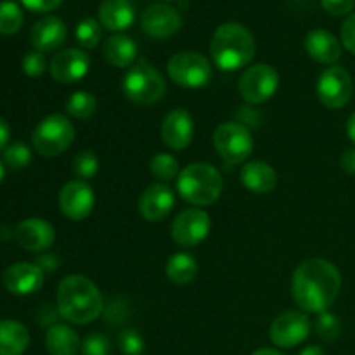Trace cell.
Wrapping results in <instances>:
<instances>
[{
	"label": "cell",
	"mask_w": 355,
	"mask_h": 355,
	"mask_svg": "<svg viewBox=\"0 0 355 355\" xmlns=\"http://www.w3.org/2000/svg\"><path fill=\"white\" fill-rule=\"evenodd\" d=\"M342 290V274L326 259H309L291 277V295L298 307L309 314L328 312Z\"/></svg>",
	"instance_id": "6da1fadb"
},
{
	"label": "cell",
	"mask_w": 355,
	"mask_h": 355,
	"mask_svg": "<svg viewBox=\"0 0 355 355\" xmlns=\"http://www.w3.org/2000/svg\"><path fill=\"white\" fill-rule=\"evenodd\" d=\"M58 312L71 324H89L104 311V298L99 288L89 277L71 274L58 286Z\"/></svg>",
	"instance_id": "7a4b0ae2"
},
{
	"label": "cell",
	"mask_w": 355,
	"mask_h": 355,
	"mask_svg": "<svg viewBox=\"0 0 355 355\" xmlns=\"http://www.w3.org/2000/svg\"><path fill=\"white\" fill-rule=\"evenodd\" d=\"M257 52L252 31L239 23H224L215 30L210 42V54L224 71H236L253 61Z\"/></svg>",
	"instance_id": "3957f363"
},
{
	"label": "cell",
	"mask_w": 355,
	"mask_h": 355,
	"mask_svg": "<svg viewBox=\"0 0 355 355\" xmlns=\"http://www.w3.org/2000/svg\"><path fill=\"white\" fill-rule=\"evenodd\" d=\"M224 180L220 172L208 163H191L180 170L177 179V191L180 198L194 207H207L220 198Z\"/></svg>",
	"instance_id": "277c9868"
},
{
	"label": "cell",
	"mask_w": 355,
	"mask_h": 355,
	"mask_svg": "<svg viewBox=\"0 0 355 355\" xmlns=\"http://www.w3.org/2000/svg\"><path fill=\"white\" fill-rule=\"evenodd\" d=\"M121 89H123L125 97L139 106H149V104L158 103L166 92L162 73L144 59H139L127 69L123 82H121Z\"/></svg>",
	"instance_id": "5b68a950"
},
{
	"label": "cell",
	"mask_w": 355,
	"mask_h": 355,
	"mask_svg": "<svg viewBox=\"0 0 355 355\" xmlns=\"http://www.w3.org/2000/svg\"><path fill=\"white\" fill-rule=\"evenodd\" d=\"M75 141V127L64 114H49L35 127L31 142L40 156H59Z\"/></svg>",
	"instance_id": "8992f818"
},
{
	"label": "cell",
	"mask_w": 355,
	"mask_h": 355,
	"mask_svg": "<svg viewBox=\"0 0 355 355\" xmlns=\"http://www.w3.org/2000/svg\"><path fill=\"white\" fill-rule=\"evenodd\" d=\"M168 76L184 89H201L211 80V66L203 54L194 51L177 52L166 66Z\"/></svg>",
	"instance_id": "52a82bcc"
},
{
	"label": "cell",
	"mask_w": 355,
	"mask_h": 355,
	"mask_svg": "<svg viewBox=\"0 0 355 355\" xmlns=\"http://www.w3.org/2000/svg\"><path fill=\"white\" fill-rule=\"evenodd\" d=\"M214 144L218 156L229 165L246 162L253 151L252 132L236 121H225L215 128Z\"/></svg>",
	"instance_id": "ba28073f"
},
{
	"label": "cell",
	"mask_w": 355,
	"mask_h": 355,
	"mask_svg": "<svg viewBox=\"0 0 355 355\" xmlns=\"http://www.w3.org/2000/svg\"><path fill=\"white\" fill-rule=\"evenodd\" d=\"M239 94L250 104H263L272 99L279 87V73L270 64L250 66L239 78Z\"/></svg>",
	"instance_id": "9c48e42d"
},
{
	"label": "cell",
	"mask_w": 355,
	"mask_h": 355,
	"mask_svg": "<svg viewBox=\"0 0 355 355\" xmlns=\"http://www.w3.org/2000/svg\"><path fill=\"white\" fill-rule=\"evenodd\" d=\"M315 94L322 106L340 110L349 104L354 94V82L350 73L342 66H331L321 73L315 85Z\"/></svg>",
	"instance_id": "30bf717a"
},
{
	"label": "cell",
	"mask_w": 355,
	"mask_h": 355,
	"mask_svg": "<svg viewBox=\"0 0 355 355\" xmlns=\"http://www.w3.org/2000/svg\"><path fill=\"white\" fill-rule=\"evenodd\" d=\"M311 335V321L302 311H286L277 315L269 329V338L279 349H291Z\"/></svg>",
	"instance_id": "8fae6325"
},
{
	"label": "cell",
	"mask_w": 355,
	"mask_h": 355,
	"mask_svg": "<svg viewBox=\"0 0 355 355\" xmlns=\"http://www.w3.org/2000/svg\"><path fill=\"white\" fill-rule=\"evenodd\" d=\"M210 215L201 208H187L175 217L172 224V238L177 245L191 246L200 245L210 234Z\"/></svg>",
	"instance_id": "7c38bea8"
},
{
	"label": "cell",
	"mask_w": 355,
	"mask_h": 355,
	"mask_svg": "<svg viewBox=\"0 0 355 355\" xmlns=\"http://www.w3.org/2000/svg\"><path fill=\"white\" fill-rule=\"evenodd\" d=\"M96 205L94 191L85 180H69L59 191V208L69 220L80 222L89 217Z\"/></svg>",
	"instance_id": "4fadbf2b"
},
{
	"label": "cell",
	"mask_w": 355,
	"mask_h": 355,
	"mask_svg": "<svg viewBox=\"0 0 355 355\" xmlns=\"http://www.w3.org/2000/svg\"><path fill=\"white\" fill-rule=\"evenodd\" d=\"M182 26L180 14L166 3H151L141 14V28L153 38H168Z\"/></svg>",
	"instance_id": "5bb4252c"
},
{
	"label": "cell",
	"mask_w": 355,
	"mask_h": 355,
	"mask_svg": "<svg viewBox=\"0 0 355 355\" xmlns=\"http://www.w3.org/2000/svg\"><path fill=\"white\" fill-rule=\"evenodd\" d=\"M51 75L59 83H76L89 73L90 58L82 49H64L51 61Z\"/></svg>",
	"instance_id": "9a60e30c"
},
{
	"label": "cell",
	"mask_w": 355,
	"mask_h": 355,
	"mask_svg": "<svg viewBox=\"0 0 355 355\" xmlns=\"http://www.w3.org/2000/svg\"><path fill=\"white\" fill-rule=\"evenodd\" d=\"M175 207V194L165 184H151L139 198V211L148 222H162Z\"/></svg>",
	"instance_id": "2e32d148"
},
{
	"label": "cell",
	"mask_w": 355,
	"mask_h": 355,
	"mask_svg": "<svg viewBox=\"0 0 355 355\" xmlns=\"http://www.w3.org/2000/svg\"><path fill=\"white\" fill-rule=\"evenodd\" d=\"M44 284V270L37 263L17 262L3 272V286L17 297L37 293Z\"/></svg>",
	"instance_id": "e0dca14e"
},
{
	"label": "cell",
	"mask_w": 355,
	"mask_h": 355,
	"mask_svg": "<svg viewBox=\"0 0 355 355\" xmlns=\"http://www.w3.org/2000/svg\"><path fill=\"white\" fill-rule=\"evenodd\" d=\"M194 135L193 116L182 107L170 111L162 123V141L173 151L186 149Z\"/></svg>",
	"instance_id": "ac0fdd59"
},
{
	"label": "cell",
	"mask_w": 355,
	"mask_h": 355,
	"mask_svg": "<svg viewBox=\"0 0 355 355\" xmlns=\"http://www.w3.org/2000/svg\"><path fill=\"white\" fill-rule=\"evenodd\" d=\"M55 239V229L44 218H24L16 227V241L26 252H44Z\"/></svg>",
	"instance_id": "d6986e66"
},
{
	"label": "cell",
	"mask_w": 355,
	"mask_h": 355,
	"mask_svg": "<svg viewBox=\"0 0 355 355\" xmlns=\"http://www.w3.org/2000/svg\"><path fill=\"white\" fill-rule=\"evenodd\" d=\"M66 24L55 16H45L33 24L30 31V42L35 51L51 52L61 47L66 40Z\"/></svg>",
	"instance_id": "ffe728a7"
},
{
	"label": "cell",
	"mask_w": 355,
	"mask_h": 355,
	"mask_svg": "<svg viewBox=\"0 0 355 355\" xmlns=\"http://www.w3.org/2000/svg\"><path fill=\"white\" fill-rule=\"evenodd\" d=\"M304 45L311 59L321 62V64H333L342 58V44L328 30L318 28V30L309 31Z\"/></svg>",
	"instance_id": "44dd1931"
},
{
	"label": "cell",
	"mask_w": 355,
	"mask_h": 355,
	"mask_svg": "<svg viewBox=\"0 0 355 355\" xmlns=\"http://www.w3.org/2000/svg\"><path fill=\"white\" fill-rule=\"evenodd\" d=\"M134 19L135 10L130 0H103L99 6V23L114 33L130 28Z\"/></svg>",
	"instance_id": "7402d4cb"
},
{
	"label": "cell",
	"mask_w": 355,
	"mask_h": 355,
	"mask_svg": "<svg viewBox=\"0 0 355 355\" xmlns=\"http://www.w3.org/2000/svg\"><path fill=\"white\" fill-rule=\"evenodd\" d=\"M241 184L255 194H267L276 187L277 173L269 163L250 162L241 168Z\"/></svg>",
	"instance_id": "603a6c76"
},
{
	"label": "cell",
	"mask_w": 355,
	"mask_h": 355,
	"mask_svg": "<svg viewBox=\"0 0 355 355\" xmlns=\"http://www.w3.org/2000/svg\"><path fill=\"white\" fill-rule=\"evenodd\" d=\"M103 54L104 59L114 68H128L137 58V45L128 35L114 33L104 40Z\"/></svg>",
	"instance_id": "cb8c5ba5"
},
{
	"label": "cell",
	"mask_w": 355,
	"mask_h": 355,
	"mask_svg": "<svg viewBox=\"0 0 355 355\" xmlns=\"http://www.w3.org/2000/svg\"><path fill=\"white\" fill-rule=\"evenodd\" d=\"M45 347L49 355H78L82 350V342L71 326L54 324L45 336Z\"/></svg>",
	"instance_id": "d4e9b609"
},
{
	"label": "cell",
	"mask_w": 355,
	"mask_h": 355,
	"mask_svg": "<svg viewBox=\"0 0 355 355\" xmlns=\"http://www.w3.org/2000/svg\"><path fill=\"white\" fill-rule=\"evenodd\" d=\"M30 345V333L19 321H0V355H21Z\"/></svg>",
	"instance_id": "484cf974"
},
{
	"label": "cell",
	"mask_w": 355,
	"mask_h": 355,
	"mask_svg": "<svg viewBox=\"0 0 355 355\" xmlns=\"http://www.w3.org/2000/svg\"><path fill=\"white\" fill-rule=\"evenodd\" d=\"M165 274L173 284L191 283L198 274L196 259L189 253H175L166 262Z\"/></svg>",
	"instance_id": "4316f807"
},
{
	"label": "cell",
	"mask_w": 355,
	"mask_h": 355,
	"mask_svg": "<svg viewBox=\"0 0 355 355\" xmlns=\"http://www.w3.org/2000/svg\"><path fill=\"white\" fill-rule=\"evenodd\" d=\"M97 110V99L94 94L87 92V90H78L73 92L71 97L66 101V111L69 116L76 118V120H87L92 116Z\"/></svg>",
	"instance_id": "83f0119b"
},
{
	"label": "cell",
	"mask_w": 355,
	"mask_h": 355,
	"mask_svg": "<svg viewBox=\"0 0 355 355\" xmlns=\"http://www.w3.org/2000/svg\"><path fill=\"white\" fill-rule=\"evenodd\" d=\"M23 10L12 0L0 2V35H14L23 26Z\"/></svg>",
	"instance_id": "f1b7e54d"
},
{
	"label": "cell",
	"mask_w": 355,
	"mask_h": 355,
	"mask_svg": "<svg viewBox=\"0 0 355 355\" xmlns=\"http://www.w3.org/2000/svg\"><path fill=\"white\" fill-rule=\"evenodd\" d=\"M149 170L162 182L175 179L180 173L179 162H177L175 156L168 155V153H158V155L153 156V159L149 162Z\"/></svg>",
	"instance_id": "f546056e"
},
{
	"label": "cell",
	"mask_w": 355,
	"mask_h": 355,
	"mask_svg": "<svg viewBox=\"0 0 355 355\" xmlns=\"http://www.w3.org/2000/svg\"><path fill=\"white\" fill-rule=\"evenodd\" d=\"M76 42L83 49H94L103 38V24L96 21L94 17H85L76 24Z\"/></svg>",
	"instance_id": "4dcf8cb0"
},
{
	"label": "cell",
	"mask_w": 355,
	"mask_h": 355,
	"mask_svg": "<svg viewBox=\"0 0 355 355\" xmlns=\"http://www.w3.org/2000/svg\"><path fill=\"white\" fill-rule=\"evenodd\" d=\"M99 170V158L94 151L85 149V151H80L78 155L73 159V172L78 177L80 180L92 179L94 175Z\"/></svg>",
	"instance_id": "1f68e13d"
},
{
	"label": "cell",
	"mask_w": 355,
	"mask_h": 355,
	"mask_svg": "<svg viewBox=\"0 0 355 355\" xmlns=\"http://www.w3.org/2000/svg\"><path fill=\"white\" fill-rule=\"evenodd\" d=\"M3 162L14 170L26 168L31 163V149L23 142H14L3 149Z\"/></svg>",
	"instance_id": "d6a6232c"
},
{
	"label": "cell",
	"mask_w": 355,
	"mask_h": 355,
	"mask_svg": "<svg viewBox=\"0 0 355 355\" xmlns=\"http://www.w3.org/2000/svg\"><path fill=\"white\" fill-rule=\"evenodd\" d=\"M315 329H318V335L322 340L333 342V340H336L340 336L342 324H340V319L335 314H331V312H322V314H319L318 322H315Z\"/></svg>",
	"instance_id": "836d02e7"
},
{
	"label": "cell",
	"mask_w": 355,
	"mask_h": 355,
	"mask_svg": "<svg viewBox=\"0 0 355 355\" xmlns=\"http://www.w3.org/2000/svg\"><path fill=\"white\" fill-rule=\"evenodd\" d=\"M118 345L125 355H141L144 352V338L135 329H125L118 338Z\"/></svg>",
	"instance_id": "e575fe53"
},
{
	"label": "cell",
	"mask_w": 355,
	"mask_h": 355,
	"mask_svg": "<svg viewBox=\"0 0 355 355\" xmlns=\"http://www.w3.org/2000/svg\"><path fill=\"white\" fill-rule=\"evenodd\" d=\"M21 66H23L24 75L31 76V78H37V76H40L42 73L45 71V68H47V59H45L44 52H28L23 58Z\"/></svg>",
	"instance_id": "d590c367"
},
{
	"label": "cell",
	"mask_w": 355,
	"mask_h": 355,
	"mask_svg": "<svg viewBox=\"0 0 355 355\" xmlns=\"http://www.w3.org/2000/svg\"><path fill=\"white\" fill-rule=\"evenodd\" d=\"M111 350L110 340L101 333H94L89 335L82 343V354L83 355H107Z\"/></svg>",
	"instance_id": "8d00e7d4"
},
{
	"label": "cell",
	"mask_w": 355,
	"mask_h": 355,
	"mask_svg": "<svg viewBox=\"0 0 355 355\" xmlns=\"http://www.w3.org/2000/svg\"><path fill=\"white\" fill-rule=\"evenodd\" d=\"M321 6L331 16H347L354 10L355 0H321Z\"/></svg>",
	"instance_id": "74e56055"
},
{
	"label": "cell",
	"mask_w": 355,
	"mask_h": 355,
	"mask_svg": "<svg viewBox=\"0 0 355 355\" xmlns=\"http://www.w3.org/2000/svg\"><path fill=\"white\" fill-rule=\"evenodd\" d=\"M342 45L355 54V12L350 14L342 24Z\"/></svg>",
	"instance_id": "f35d334b"
},
{
	"label": "cell",
	"mask_w": 355,
	"mask_h": 355,
	"mask_svg": "<svg viewBox=\"0 0 355 355\" xmlns=\"http://www.w3.org/2000/svg\"><path fill=\"white\" fill-rule=\"evenodd\" d=\"M21 3L33 12H49V10L58 9L62 0H21Z\"/></svg>",
	"instance_id": "ab89813d"
},
{
	"label": "cell",
	"mask_w": 355,
	"mask_h": 355,
	"mask_svg": "<svg viewBox=\"0 0 355 355\" xmlns=\"http://www.w3.org/2000/svg\"><path fill=\"white\" fill-rule=\"evenodd\" d=\"M340 165H342L343 172L349 175H355V149H347L340 158Z\"/></svg>",
	"instance_id": "60d3db41"
},
{
	"label": "cell",
	"mask_w": 355,
	"mask_h": 355,
	"mask_svg": "<svg viewBox=\"0 0 355 355\" xmlns=\"http://www.w3.org/2000/svg\"><path fill=\"white\" fill-rule=\"evenodd\" d=\"M9 139H10L9 123H7L6 118L0 116V151H3V149L7 148V142H9Z\"/></svg>",
	"instance_id": "b9f144b4"
},
{
	"label": "cell",
	"mask_w": 355,
	"mask_h": 355,
	"mask_svg": "<svg viewBox=\"0 0 355 355\" xmlns=\"http://www.w3.org/2000/svg\"><path fill=\"white\" fill-rule=\"evenodd\" d=\"M347 135H349V139L355 146V113L350 114L349 121H347Z\"/></svg>",
	"instance_id": "7bdbcfd3"
},
{
	"label": "cell",
	"mask_w": 355,
	"mask_h": 355,
	"mask_svg": "<svg viewBox=\"0 0 355 355\" xmlns=\"http://www.w3.org/2000/svg\"><path fill=\"white\" fill-rule=\"evenodd\" d=\"M300 355H326V354H324V350L321 349V347L311 345V347H307V349L302 350Z\"/></svg>",
	"instance_id": "ee69618b"
},
{
	"label": "cell",
	"mask_w": 355,
	"mask_h": 355,
	"mask_svg": "<svg viewBox=\"0 0 355 355\" xmlns=\"http://www.w3.org/2000/svg\"><path fill=\"white\" fill-rule=\"evenodd\" d=\"M253 355H284V354L277 352L276 349H259L253 352Z\"/></svg>",
	"instance_id": "f6af8a7d"
},
{
	"label": "cell",
	"mask_w": 355,
	"mask_h": 355,
	"mask_svg": "<svg viewBox=\"0 0 355 355\" xmlns=\"http://www.w3.org/2000/svg\"><path fill=\"white\" fill-rule=\"evenodd\" d=\"M2 179H3V165L2 162H0V182H2Z\"/></svg>",
	"instance_id": "bcb514c9"
},
{
	"label": "cell",
	"mask_w": 355,
	"mask_h": 355,
	"mask_svg": "<svg viewBox=\"0 0 355 355\" xmlns=\"http://www.w3.org/2000/svg\"><path fill=\"white\" fill-rule=\"evenodd\" d=\"M163 2H173V0H163Z\"/></svg>",
	"instance_id": "7dc6e473"
}]
</instances>
